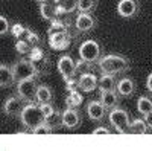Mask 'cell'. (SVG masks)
Masks as SVG:
<instances>
[{
	"label": "cell",
	"mask_w": 152,
	"mask_h": 151,
	"mask_svg": "<svg viewBox=\"0 0 152 151\" xmlns=\"http://www.w3.org/2000/svg\"><path fill=\"white\" fill-rule=\"evenodd\" d=\"M15 50H17V54H20V55H29L31 50H32V46L29 44V41L26 38H20L15 43Z\"/></svg>",
	"instance_id": "27"
},
{
	"label": "cell",
	"mask_w": 152,
	"mask_h": 151,
	"mask_svg": "<svg viewBox=\"0 0 152 151\" xmlns=\"http://www.w3.org/2000/svg\"><path fill=\"white\" fill-rule=\"evenodd\" d=\"M56 128L53 127L50 122H47V121H44L43 124H40L38 127H35L34 130H32V133L34 134H50V133H53Z\"/></svg>",
	"instance_id": "29"
},
{
	"label": "cell",
	"mask_w": 152,
	"mask_h": 151,
	"mask_svg": "<svg viewBox=\"0 0 152 151\" xmlns=\"http://www.w3.org/2000/svg\"><path fill=\"white\" fill-rule=\"evenodd\" d=\"M108 121L110 125L116 130L117 133H126L129 128V113L123 110V108H113L110 110V115H108Z\"/></svg>",
	"instance_id": "5"
},
{
	"label": "cell",
	"mask_w": 152,
	"mask_h": 151,
	"mask_svg": "<svg viewBox=\"0 0 152 151\" xmlns=\"http://www.w3.org/2000/svg\"><path fill=\"white\" fill-rule=\"evenodd\" d=\"M97 6V0H78L79 12H93Z\"/></svg>",
	"instance_id": "26"
},
{
	"label": "cell",
	"mask_w": 152,
	"mask_h": 151,
	"mask_svg": "<svg viewBox=\"0 0 152 151\" xmlns=\"http://www.w3.org/2000/svg\"><path fill=\"white\" fill-rule=\"evenodd\" d=\"M97 66L102 73H110V75H117V73H123L126 70H129L131 67V61L123 57V55H117V54H108V55H102L97 61Z\"/></svg>",
	"instance_id": "1"
},
{
	"label": "cell",
	"mask_w": 152,
	"mask_h": 151,
	"mask_svg": "<svg viewBox=\"0 0 152 151\" xmlns=\"http://www.w3.org/2000/svg\"><path fill=\"white\" fill-rule=\"evenodd\" d=\"M140 11V3L137 0H120L117 3V14L123 18H132Z\"/></svg>",
	"instance_id": "11"
},
{
	"label": "cell",
	"mask_w": 152,
	"mask_h": 151,
	"mask_svg": "<svg viewBox=\"0 0 152 151\" xmlns=\"http://www.w3.org/2000/svg\"><path fill=\"white\" fill-rule=\"evenodd\" d=\"M116 87H117V81L114 78V75H110V73H102V77L97 81V89L100 92L116 90Z\"/></svg>",
	"instance_id": "18"
},
{
	"label": "cell",
	"mask_w": 152,
	"mask_h": 151,
	"mask_svg": "<svg viewBox=\"0 0 152 151\" xmlns=\"http://www.w3.org/2000/svg\"><path fill=\"white\" fill-rule=\"evenodd\" d=\"M116 90L120 93V96L129 98V96H132L134 92H135V82H134V80H131V78H122L120 81H117Z\"/></svg>",
	"instance_id": "17"
},
{
	"label": "cell",
	"mask_w": 152,
	"mask_h": 151,
	"mask_svg": "<svg viewBox=\"0 0 152 151\" xmlns=\"http://www.w3.org/2000/svg\"><path fill=\"white\" fill-rule=\"evenodd\" d=\"M81 113L76 110L75 107H67L64 111L61 113V125L64 128H78L79 125H81Z\"/></svg>",
	"instance_id": "10"
},
{
	"label": "cell",
	"mask_w": 152,
	"mask_h": 151,
	"mask_svg": "<svg viewBox=\"0 0 152 151\" xmlns=\"http://www.w3.org/2000/svg\"><path fill=\"white\" fill-rule=\"evenodd\" d=\"M38 77L26 78L17 82V95L24 101V102H34L37 98V90H38Z\"/></svg>",
	"instance_id": "4"
},
{
	"label": "cell",
	"mask_w": 152,
	"mask_h": 151,
	"mask_svg": "<svg viewBox=\"0 0 152 151\" xmlns=\"http://www.w3.org/2000/svg\"><path fill=\"white\" fill-rule=\"evenodd\" d=\"M97 81H99V78L96 77L93 72L79 75V80H78V82H79V90H82V92H85V93H90V92L96 90V89H97Z\"/></svg>",
	"instance_id": "15"
},
{
	"label": "cell",
	"mask_w": 152,
	"mask_h": 151,
	"mask_svg": "<svg viewBox=\"0 0 152 151\" xmlns=\"http://www.w3.org/2000/svg\"><path fill=\"white\" fill-rule=\"evenodd\" d=\"M146 89H148V92L152 93V73H149L146 78Z\"/></svg>",
	"instance_id": "37"
},
{
	"label": "cell",
	"mask_w": 152,
	"mask_h": 151,
	"mask_svg": "<svg viewBox=\"0 0 152 151\" xmlns=\"http://www.w3.org/2000/svg\"><path fill=\"white\" fill-rule=\"evenodd\" d=\"M38 3H44V2H53V0H37Z\"/></svg>",
	"instance_id": "38"
},
{
	"label": "cell",
	"mask_w": 152,
	"mask_h": 151,
	"mask_svg": "<svg viewBox=\"0 0 152 151\" xmlns=\"http://www.w3.org/2000/svg\"><path fill=\"white\" fill-rule=\"evenodd\" d=\"M137 110L140 115H148L149 111H152V99L148 96H140L137 101Z\"/></svg>",
	"instance_id": "23"
},
{
	"label": "cell",
	"mask_w": 152,
	"mask_h": 151,
	"mask_svg": "<svg viewBox=\"0 0 152 151\" xmlns=\"http://www.w3.org/2000/svg\"><path fill=\"white\" fill-rule=\"evenodd\" d=\"M143 119H145V122L148 124V127L152 130V111H149L148 115H145V116H143Z\"/></svg>",
	"instance_id": "36"
},
{
	"label": "cell",
	"mask_w": 152,
	"mask_h": 151,
	"mask_svg": "<svg viewBox=\"0 0 152 151\" xmlns=\"http://www.w3.org/2000/svg\"><path fill=\"white\" fill-rule=\"evenodd\" d=\"M56 69H58L59 75L66 81V80L73 78L76 75V61L70 55H62L56 63Z\"/></svg>",
	"instance_id": "9"
},
{
	"label": "cell",
	"mask_w": 152,
	"mask_h": 151,
	"mask_svg": "<svg viewBox=\"0 0 152 151\" xmlns=\"http://www.w3.org/2000/svg\"><path fill=\"white\" fill-rule=\"evenodd\" d=\"M35 101L38 104H47V102H52L53 101V92L49 85L40 84L38 85V90H37V98Z\"/></svg>",
	"instance_id": "21"
},
{
	"label": "cell",
	"mask_w": 152,
	"mask_h": 151,
	"mask_svg": "<svg viewBox=\"0 0 152 151\" xmlns=\"http://www.w3.org/2000/svg\"><path fill=\"white\" fill-rule=\"evenodd\" d=\"M66 89H67V92L79 90V82H78V80H73V78L66 80Z\"/></svg>",
	"instance_id": "34"
},
{
	"label": "cell",
	"mask_w": 152,
	"mask_h": 151,
	"mask_svg": "<svg viewBox=\"0 0 152 151\" xmlns=\"http://www.w3.org/2000/svg\"><path fill=\"white\" fill-rule=\"evenodd\" d=\"M26 40L29 41V44L32 46V47H37V46H41V37L38 35L37 32H34V31H28V34H26Z\"/></svg>",
	"instance_id": "31"
},
{
	"label": "cell",
	"mask_w": 152,
	"mask_h": 151,
	"mask_svg": "<svg viewBox=\"0 0 152 151\" xmlns=\"http://www.w3.org/2000/svg\"><path fill=\"white\" fill-rule=\"evenodd\" d=\"M23 102L24 101L17 95V96H9L6 101H5V104H3V113L11 118H20V113L23 110Z\"/></svg>",
	"instance_id": "12"
},
{
	"label": "cell",
	"mask_w": 152,
	"mask_h": 151,
	"mask_svg": "<svg viewBox=\"0 0 152 151\" xmlns=\"http://www.w3.org/2000/svg\"><path fill=\"white\" fill-rule=\"evenodd\" d=\"M28 28L24 26V24H21V23H15V24H12L11 26V35L14 37V38H17V40H20V38H26V34H28Z\"/></svg>",
	"instance_id": "25"
},
{
	"label": "cell",
	"mask_w": 152,
	"mask_h": 151,
	"mask_svg": "<svg viewBox=\"0 0 152 151\" xmlns=\"http://www.w3.org/2000/svg\"><path fill=\"white\" fill-rule=\"evenodd\" d=\"M102 57V47L96 40H85L81 46H79V58L90 61V63H96L99 61V58Z\"/></svg>",
	"instance_id": "6"
},
{
	"label": "cell",
	"mask_w": 152,
	"mask_h": 151,
	"mask_svg": "<svg viewBox=\"0 0 152 151\" xmlns=\"http://www.w3.org/2000/svg\"><path fill=\"white\" fill-rule=\"evenodd\" d=\"M100 101H102V104L107 107V110H113V108H116L120 102V93L117 90L100 92Z\"/></svg>",
	"instance_id": "16"
},
{
	"label": "cell",
	"mask_w": 152,
	"mask_h": 151,
	"mask_svg": "<svg viewBox=\"0 0 152 151\" xmlns=\"http://www.w3.org/2000/svg\"><path fill=\"white\" fill-rule=\"evenodd\" d=\"M47 41H49L50 49H53V50H66L67 47H70L73 38H72V34L67 29V31L49 34V40Z\"/></svg>",
	"instance_id": "8"
},
{
	"label": "cell",
	"mask_w": 152,
	"mask_h": 151,
	"mask_svg": "<svg viewBox=\"0 0 152 151\" xmlns=\"http://www.w3.org/2000/svg\"><path fill=\"white\" fill-rule=\"evenodd\" d=\"M41 105V108H43V113H44V116H46V119H49L50 116L53 115V113L56 111V108H55V105L52 104V102H47V104H40Z\"/></svg>",
	"instance_id": "32"
},
{
	"label": "cell",
	"mask_w": 152,
	"mask_h": 151,
	"mask_svg": "<svg viewBox=\"0 0 152 151\" xmlns=\"http://www.w3.org/2000/svg\"><path fill=\"white\" fill-rule=\"evenodd\" d=\"M29 60H31V63H32V66H34V69H35L38 77H41V75H47L50 72V67H52L50 58L47 57V54L40 46L32 47L31 54H29Z\"/></svg>",
	"instance_id": "3"
},
{
	"label": "cell",
	"mask_w": 152,
	"mask_h": 151,
	"mask_svg": "<svg viewBox=\"0 0 152 151\" xmlns=\"http://www.w3.org/2000/svg\"><path fill=\"white\" fill-rule=\"evenodd\" d=\"M11 67H12V73H14L15 82H18L21 80H26V78L38 77L34 66H32V63H31V60H18Z\"/></svg>",
	"instance_id": "7"
},
{
	"label": "cell",
	"mask_w": 152,
	"mask_h": 151,
	"mask_svg": "<svg viewBox=\"0 0 152 151\" xmlns=\"http://www.w3.org/2000/svg\"><path fill=\"white\" fill-rule=\"evenodd\" d=\"M91 133H93V134H110L111 131H110L108 127H97V128H94Z\"/></svg>",
	"instance_id": "35"
},
{
	"label": "cell",
	"mask_w": 152,
	"mask_h": 151,
	"mask_svg": "<svg viewBox=\"0 0 152 151\" xmlns=\"http://www.w3.org/2000/svg\"><path fill=\"white\" fill-rule=\"evenodd\" d=\"M20 121L23 124V127L24 128H28L32 130L35 127H38L40 124H43L46 121V116H44V113H43V108L40 104H35V102H26V105L23 107L21 113H20Z\"/></svg>",
	"instance_id": "2"
},
{
	"label": "cell",
	"mask_w": 152,
	"mask_h": 151,
	"mask_svg": "<svg viewBox=\"0 0 152 151\" xmlns=\"http://www.w3.org/2000/svg\"><path fill=\"white\" fill-rule=\"evenodd\" d=\"M11 31V24H9V20L3 15H0V35H5Z\"/></svg>",
	"instance_id": "33"
},
{
	"label": "cell",
	"mask_w": 152,
	"mask_h": 151,
	"mask_svg": "<svg viewBox=\"0 0 152 151\" xmlns=\"http://www.w3.org/2000/svg\"><path fill=\"white\" fill-rule=\"evenodd\" d=\"M56 6L61 8V9H64L66 12H73L78 9V0H58L56 2Z\"/></svg>",
	"instance_id": "28"
},
{
	"label": "cell",
	"mask_w": 152,
	"mask_h": 151,
	"mask_svg": "<svg viewBox=\"0 0 152 151\" xmlns=\"http://www.w3.org/2000/svg\"><path fill=\"white\" fill-rule=\"evenodd\" d=\"M87 115L91 121L99 122L104 121V118L107 116V107L102 104V101H90L87 104Z\"/></svg>",
	"instance_id": "14"
},
{
	"label": "cell",
	"mask_w": 152,
	"mask_h": 151,
	"mask_svg": "<svg viewBox=\"0 0 152 151\" xmlns=\"http://www.w3.org/2000/svg\"><path fill=\"white\" fill-rule=\"evenodd\" d=\"M15 82L14 73H12V67L6 64H0V87H11Z\"/></svg>",
	"instance_id": "20"
},
{
	"label": "cell",
	"mask_w": 152,
	"mask_h": 151,
	"mask_svg": "<svg viewBox=\"0 0 152 151\" xmlns=\"http://www.w3.org/2000/svg\"><path fill=\"white\" fill-rule=\"evenodd\" d=\"M75 28L78 32H88L96 28V18L91 12H79L75 20Z\"/></svg>",
	"instance_id": "13"
},
{
	"label": "cell",
	"mask_w": 152,
	"mask_h": 151,
	"mask_svg": "<svg viewBox=\"0 0 152 151\" xmlns=\"http://www.w3.org/2000/svg\"><path fill=\"white\" fill-rule=\"evenodd\" d=\"M56 3L55 2H44V3H40V15L47 20V21H52L55 20L56 17Z\"/></svg>",
	"instance_id": "19"
},
{
	"label": "cell",
	"mask_w": 152,
	"mask_h": 151,
	"mask_svg": "<svg viewBox=\"0 0 152 151\" xmlns=\"http://www.w3.org/2000/svg\"><path fill=\"white\" fill-rule=\"evenodd\" d=\"M148 130H149V127L145 122V119H134L129 124V128H128L129 133H137V134H145V133H148Z\"/></svg>",
	"instance_id": "22"
},
{
	"label": "cell",
	"mask_w": 152,
	"mask_h": 151,
	"mask_svg": "<svg viewBox=\"0 0 152 151\" xmlns=\"http://www.w3.org/2000/svg\"><path fill=\"white\" fill-rule=\"evenodd\" d=\"M82 101H84V98L79 93V90H73V92H69V95L66 98V104H67V107H75L76 108V107H79L82 104Z\"/></svg>",
	"instance_id": "24"
},
{
	"label": "cell",
	"mask_w": 152,
	"mask_h": 151,
	"mask_svg": "<svg viewBox=\"0 0 152 151\" xmlns=\"http://www.w3.org/2000/svg\"><path fill=\"white\" fill-rule=\"evenodd\" d=\"M93 70V63L90 61H85V60H79L78 63H76V73H88Z\"/></svg>",
	"instance_id": "30"
}]
</instances>
